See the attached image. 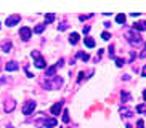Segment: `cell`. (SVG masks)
<instances>
[{"label":"cell","mask_w":146,"mask_h":128,"mask_svg":"<svg viewBox=\"0 0 146 128\" xmlns=\"http://www.w3.org/2000/svg\"><path fill=\"white\" fill-rule=\"evenodd\" d=\"M127 38H129V42L132 43V45H138V43L141 42V37H140V34H137L135 30H130L129 34H127Z\"/></svg>","instance_id":"1"},{"label":"cell","mask_w":146,"mask_h":128,"mask_svg":"<svg viewBox=\"0 0 146 128\" xmlns=\"http://www.w3.org/2000/svg\"><path fill=\"white\" fill-rule=\"evenodd\" d=\"M31 34H32V30H31V27H27V26H23L21 29H19V37H21L24 42H27L31 38Z\"/></svg>","instance_id":"2"},{"label":"cell","mask_w":146,"mask_h":128,"mask_svg":"<svg viewBox=\"0 0 146 128\" xmlns=\"http://www.w3.org/2000/svg\"><path fill=\"white\" fill-rule=\"evenodd\" d=\"M34 109H35V102L34 101H27V102H24V106H23V114L29 115V114H32Z\"/></svg>","instance_id":"3"},{"label":"cell","mask_w":146,"mask_h":128,"mask_svg":"<svg viewBox=\"0 0 146 128\" xmlns=\"http://www.w3.org/2000/svg\"><path fill=\"white\" fill-rule=\"evenodd\" d=\"M19 19H21L19 15H11V16H8L7 19H5V24L8 26V27H11V26H15L16 22H19Z\"/></svg>","instance_id":"4"},{"label":"cell","mask_w":146,"mask_h":128,"mask_svg":"<svg viewBox=\"0 0 146 128\" xmlns=\"http://www.w3.org/2000/svg\"><path fill=\"white\" fill-rule=\"evenodd\" d=\"M61 83H63V80H61V79H55L53 82H45V86H47L48 90H53V88L61 86Z\"/></svg>","instance_id":"5"},{"label":"cell","mask_w":146,"mask_h":128,"mask_svg":"<svg viewBox=\"0 0 146 128\" xmlns=\"http://www.w3.org/2000/svg\"><path fill=\"white\" fill-rule=\"evenodd\" d=\"M43 125H45V128H53V127H56L58 125V120L53 117V119H45L43 120Z\"/></svg>","instance_id":"6"},{"label":"cell","mask_w":146,"mask_h":128,"mask_svg":"<svg viewBox=\"0 0 146 128\" xmlns=\"http://www.w3.org/2000/svg\"><path fill=\"white\" fill-rule=\"evenodd\" d=\"M5 69H7V71H18V69H19V64H18L16 61H10V63L5 64Z\"/></svg>","instance_id":"7"},{"label":"cell","mask_w":146,"mask_h":128,"mask_svg":"<svg viewBox=\"0 0 146 128\" xmlns=\"http://www.w3.org/2000/svg\"><path fill=\"white\" fill-rule=\"evenodd\" d=\"M61 107H63V102H56V104H53V106H52L50 112H52L53 115H58L61 112Z\"/></svg>","instance_id":"8"},{"label":"cell","mask_w":146,"mask_h":128,"mask_svg":"<svg viewBox=\"0 0 146 128\" xmlns=\"http://www.w3.org/2000/svg\"><path fill=\"white\" fill-rule=\"evenodd\" d=\"M56 71H58V66L55 64V66H52V67H48L47 71H45V75L52 79V77H55V72H56Z\"/></svg>","instance_id":"9"},{"label":"cell","mask_w":146,"mask_h":128,"mask_svg":"<svg viewBox=\"0 0 146 128\" xmlns=\"http://www.w3.org/2000/svg\"><path fill=\"white\" fill-rule=\"evenodd\" d=\"M146 29V22L145 21H138V22H135L133 24V30L137 32V30H145Z\"/></svg>","instance_id":"10"},{"label":"cell","mask_w":146,"mask_h":128,"mask_svg":"<svg viewBox=\"0 0 146 128\" xmlns=\"http://www.w3.org/2000/svg\"><path fill=\"white\" fill-rule=\"evenodd\" d=\"M35 67H39V69H43L45 67V59H43L42 56H39V58H35Z\"/></svg>","instance_id":"11"},{"label":"cell","mask_w":146,"mask_h":128,"mask_svg":"<svg viewBox=\"0 0 146 128\" xmlns=\"http://www.w3.org/2000/svg\"><path fill=\"white\" fill-rule=\"evenodd\" d=\"M55 18H56L55 13H47V15H45V24H50V22H53V21H55Z\"/></svg>","instance_id":"12"},{"label":"cell","mask_w":146,"mask_h":128,"mask_svg":"<svg viewBox=\"0 0 146 128\" xmlns=\"http://www.w3.org/2000/svg\"><path fill=\"white\" fill-rule=\"evenodd\" d=\"M69 42H71V45H76V43L79 42V34L77 32H72V34L69 35Z\"/></svg>","instance_id":"13"},{"label":"cell","mask_w":146,"mask_h":128,"mask_svg":"<svg viewBox=\"0 0 146 128\" xmlns=\"http://www.w3.org/2000/svg\"><path fill=\"white\" fill-rule=\"evenodd\" d=\"M84 43H85V47H88V48H93L95 47V40L92 37H85V38H84Z\"/></svg>","instance_id":"14"},{"label":"cell","mask_w":146,"mask_h":128,"mask_svg":"<svg viewBox=\"0 0 146 128\" xmlns=\"http://www.w3.org/2000/svg\"><path fill=\"white\" fill-rule=\"evenodd\" d=\"M15 106H16V102H15V101H8V104H5V111L11 112L15 109Z\"/></svg>","instance_id":"15"},{"label":"cell","mask_w":146,"mask_h":128,"mask_svg":"<svg viewBox=\"0 0 146 128\" xmlns=\"http://www.w3.org/2000/svg\"><path fill=\"white\" fill-rule=\"evenodd\" d=\"M43 30H45V24H37V26L34 27V32H35V34H42Z\"/></svg>","instance_id":"16"},{"label":"cell","mask_w":146,"mask_h":128,"mask_svg":"<svg viewBox=\"0 0 146 128\" xmlns=\"http://www.w3.org/2000/svg\"><path fill=\"white\" fill-rule=\"evenodd\" d=\"M10 48H11V43H10V42H5V43H2V50H3L5 53H8V51H10Z\"/></svg>","instance_id":"17"},{"label":"cell","mask_w":146,"mask_h":128,"mask_svg":"<svg viewBox=\"0 0 146 128\" xmlns=\"http://www.w3.org/2000/svg\"><path fill=\"white\" fill-rule=\"evenodd\" d=\"M77 58H80L82 61H88V58H90V56L87 55V53H82V51H79V53H77Z\"/></svg>","instance_id":"18"},{"label":"cell","mask_w":146,"mask_h":128,"mask_svg":"<svg viewBox=\"0 0 146 128\" xmlns=\"http://www.w3.org/2000/svg\"><path fill=\"white\" fill-rule=\"evenodd\" d=\"M116 21L119 22V24H124V22H125V15H124V13H122V15H117Z\"/></svg>","instance_id":"19"},{"label":"cell","mask_w":146,"mask_h":128,"mask_svg":"<svg viewBox=\"0 0 146 128\" xmlns=\"http://www.w3.org/2000/svg\"><path fill=\"white\" fill-rule=\"evenodd\" d=\"M116 64L119 66V67H122V66L125 64V59L124 58H116Z\"/></svg>","instance_id":"20"},{"label":"cell","mask_w":146,"mask_h":128,"mask_svg":"<svg viewBox=\"0 0 146 128\" xmlns=\"http://www.w3.org/2000/svg\"><path fill=\"white\" fill-rule=\"evenodd\" d=\"M63 122H64V123H69V112L68 111L63 112Z\"/></svg>","instance_id":"21"},{"label":"cell","mask_w":146,"mask_h":128,"mask_svg":"<svg viewBox=\"0 0 146 128\" xmlns=\"http://www.w3.org/2000/svg\"><path fill=\"white\" fill-rule=\"evenodd\" d=\"M137 112H146V106H145V104H138V106H137Z\"/></svg>","instance_id":"22"},{"label":"cell","mask_w":146,"mask_h":128,"mask_svg":"<svg viewBox=\"0 0 146 128\" xmlns=\"http://www.w3.org/2000/svg\"><path fill=\"white\" fill-rule=\"evenodd\" d=\"M101 38H103V40H109V38H111V34H109V32H103V34H101Z\"/></svg>","instance_id":"23"},{"label":"cell","mask_w":146,"mask_h":128,"mask_svg":"<svg viewBox=\"0 0 146 128\" xmlns=\"http://www.w3.org/2000/svg\"><path fill=\"white\" fill-rule=\"evenodd\" d=\"M109 58H114V47H112V45H109Z\"/></svg>","instance_id":"24"},{"label":"cell","mask_w":146,"mask_h":128,"mask_svg":"<svg viewBox=\"0 0 146 128\" xmlns=\"http://www.w3.org/2000/svg\"><path fill=\"white\" fill-rule=\"evenodd\" d=\"M137 128H145V122H143V120H138V122H137Z\"/></svg>","instance_id":"25"},{"label":"cell","mask_w":146,"mask_h":128,"mask_svg":"<svg viewBox=\"0 0 146 128\" xmlns=\"http://www.w3.org/2000/svg\"><path fill=\"white\" fill-rule=\"evenodd\" d=\"M84 77H85V74H84V72H79V79H77V80L82 82V79H84Z\"/></svg>","instance_id":"26"},{"label":"cell","mask_w":146,"mask_h":128,"mask_svg":"<svg viewBox=\"0 0 146 128\" xmlns=\"http://www.w3.org/2000/svg\"><path fill=\"white\" fill-rule=\"evenodd\" d=\"M64 29H68V24H64V22H63V24L60 26V30H64Z\"/></svg>","instance_id":"27"},{"label":"cell","mask_w":146,"mask_h":128,"mask_svg":"<svg viewBox=\"0 0 146 128\" xmlns=\"http://www.w3.org/2000/svg\"><path fill=\"white\" fill-rule=\"evenodd\" d=\"M88 30H90V26H85L84 27V34H88Z\"/></svg>","instance_id":"28"},{"label":"cell","mask_w":146,"mask_h":128,"mask_svg":"<svg viewBox=\"0 0 146 128\" xmlns=\"http://www.w3.org/2000/svg\"><path fill=\"white\" fill-rule=\"evenodd\" d=\"M130 16H132V18H138V16H140V13H130Z\"/></svg>","instance_id":"29"},{"label":"cell","mask_w":146,"mask_h":128,"mask_svg":"<svg viewBox=\"0 0 146 128\" xmlns=\"http://www.w3.org/2000/svg\"><path fill=\"white\" fill-rule=\"evenodd\" d=\"M140 58H146V47H145V50H143V53L140 55Z\"/></svg>","instance_id":"30"},{"label":"cell","mask_w":146,"mask_h":128,"mask_svg":"<svg viewBox=\"0 0 146 128\" xmlns=\"http://www.w3.org/2000/svg\"><path fill=\"white\" fill-rule=\"evenodd\" d=\"M141 74H143V77H146V66L143 67V72H141Z\"/></svg>","instance_id":"31"},{"label":"cell","mask_w":146,"mask_h":128,"mask_svg":"<svg viewBox=\"0 0 146 128\" xmlns=\"http://www.w3.org/2000/svg\"><path fill=\"white\" fill-rule=\"evenodd\" d=\"M143 99H145V101H146V90H145V91H143Z\"/></svg>","instance_id":"32"},{"label":"cell","mask_w":146,"mask_h":128,"mask_svg":"<svg viewBox=\"0 0 146 128\" xmlns=\"http://www.w3.org/2000/svg\"><path fill=\"white\" fill-rule=\"evenodd\" d=\"M125 128H132V127H130V125H127V127H125Z\"/></svg>","instance_id":"33"},{"label":"cell","mask_w":146,"mask_h":128,"mask_svg":"<svg viewBox=\"0 0 146 128\" xmlns=\"http://www.w3.org/2000/svg\"><path fill=\"white\" fill-rule=\"evenodd\" d=\"M8 128H13V127H8Z\"/></svg>","instance_id":"34"}]
</instances>
